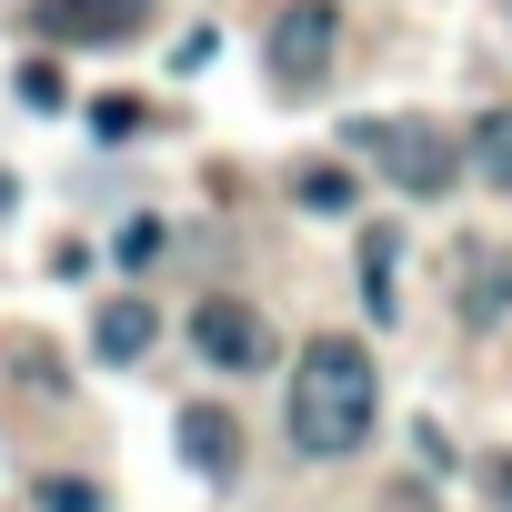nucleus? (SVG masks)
<instances>
[{"mask_svg":"<svg viewBox=\"0 0 512 512\" xmlns=\"http://www.w3.org/2000/svg\"><path fill=\"white\" fill-rule=\"evenodd\" d=\"M0 201H11V181H0Z\"/></svg>","mask_w":512,"mask_h":512,"instance_id":"a211bd4d","label":"nucleus"},{"mask_svg":"<svg viewBox=\"0 0 512 512\" xmlns=\"http://www.w3.org/2000/svg\"><path fill=\"white\" fill-rule=\"evenodd\" d=\"M11 91H21V111H61V101H71V81H61V61H51V51H31Z\"/></svg>","mask_w":512,"mask_h":512,"instance_id":"f8f14e48","label":"nucleus"},{"mask_svg":"<svg viewBox=\"0 0 512 512\" xmlns=\"http://www.w3.org/2000/svg\"><path fill=\"white\" fill-rule=\"evenodd\" d=\"M211 51H221V31H181L171 41V71H211Z\"/></svg>","mask_w":512,"mask_h":512,"instance_id":"4468645a","label":"nucleus"},{"mask_svg":"<svg viewBox=\"0 0 512 512\" xmlns=\"http://www.w3.org/2000/svg\"><path fill=\"white\" fill-rule=\"evenodd\" d=\"M181 452H191L211 482H231V472H241V432H231V412H221V402H191V412H181Z\"/></svg>","mask_w":512,"mask_h":512,"instance_id":"0eeeda50","label":"nucleus"},{"mask_svg":"<svg viewBox=\"0 0 512 512\" xmlns=\"http://www.w3.org/2000/svg\"><path fill=\"white\" fill-rule=\"evenodd\" d=\"M41 502H51V512H101V492H91V482H71V472H61V482H41Z\"/></svg>","mask_w":512,"mask_h":512,"instance_id":"dca6fc26","label":"nucleus"},{"mask_svg":"<svg viewBox=\"0 0 512 512\" xmlns=\"http://www.w3.org/2000/svg\"><path fill=\"white\" fill-rule=\"evenodd\" d=\"M21 31L41 51H121L151 31V0H21Z\"/></svg>","mask_w":512,"mask_h":512,"instance_id":"7ed1b4c3","label":"nucleus"},{"mask_svg":"<svg viewBox=\"0 0 512 512\" xmlns=\"http://www.w3.org/2000/svg\"><path fill=\"white\" fill-rule=\"evenodd\" d=\"M292 191H302V211H322V221H342V211L362 201V181H352V171H332V161H302V171H292Z\"/></svg>","mask_w":512,"mask_h":512,"instance_id":"9b49d317","label":"nucleus"},{"mask_svg":"<svg viewBox=\"0 0 512 512\" xmlns=\"http://www.w3.org/2000/svg\"><path fill=\"white\" fill-rule=\"evenodd\" d=\"M482 482H492V502L512 512V452H492V462H482Z\"/></svg>","mask_w":512,"mask_h":512,"instance_id":"f3484780","label":"nucleus"},{"mask_svg":"<svg viewBox=\"0 0 512 512\" xmlns=\"http://www.w3.org/2000/svg\"><path fill=\"white\" fill-rule=\"evenodd\" d=\"M151 332H161V322H151V302H101L91 352H101V362H141V352H151Z\"/></svg>","mask_w":512,"mask_h":512,"instance_id":"6e6552de","label":"nucleus"},{"mask_svg":"<svg viewBox=\"0 0 512 512\" xmlns=\"http://www.w3.org/2000/svg\"><path fill=\"white\" fill-rule=\"evenodd\" d=\"M372 422H382V372H372V352H362L352 332H312L302 362H292V442H302L312 462H342V452L372 442Z\"/></svg>","mask_w":512,"mask_h":512,"instance_id":"f257e3e1","label":"nucleus"},{"mask_svg":"<svg viewBox=\"0 0 512 512\" xmlns=\"http://www.w3.org/2000/svg\"><path fill=\"white\" fill-rule=\"evenodd\" d=\"M191 342H201V362H221V372H262V362H272V322L251 312V302H231V292L191 302Z\"/></svg>","mask_w":512,"mask_h":512,"instance_id":"39448f33","label":"nucleus"},{"mask_svg":"<svg viewBox=\"0 0 512 512\" xmlns=\"http://www.w3.org/2000/svg\"><path fill=\"white\" fill-rule=\"evenodd\" d=\"M91 131H101V141H131V131H141V101H101Z\"/></svg>","mask_w":512,"mask_h":512,"instance_id":"2eb2a0df","label":"nucleus"},{"mask_svg":"<svg viewBox=\"0 0 512 512\" xmlns=\"http://www.w3.org/2000/svg\"><path fill=\"white\" fill-rule=\"evenodd\" d=\"M332 51H342V11L332 0H292V11L272 21V91L282 101H302V91H322V71H332Z\"/></svg>","mask_w":512,"mask_h":512,"instance_id":"20e7f679","label":"nucleus"},{"mask_svg":"<svg viewBox=\"0 0 512 512\" xmlns=\"http://www.w3.org/2000/svg\"><path fill=\"white\" fill-rule=\"evenodd\" d=\"M502 312H512V251L502 241H462V322L492 332Z\"/></svg>","mask_w":512,"mask_h":512,"instance_id":"423d86ee","label":"nucleus"},{"mask_svg":"<svg viewBox=\"0 0 512 512\" xmlns=\"http://www.w3.org/2000/svg\"><path fill=\"white\" fill-rule=\"evenodd\" d=\"M462 151H472V171H482L492 191H512V101H502V111H482Z\"/></svg>","mask_w":512,"mask_h":512,"instance_id":"9d476101","label":"nucleus"},{"mask_svg":"<svg viewBox=\"0 0 512 512\" xmlns=\"http://www.w3.org/2000/svg\"><path fill=\"white\" fill-rule=\"evenodd\" d=\"M141 262H161V221H131L121 231V272H141Z\"/></svg>","mask_w":512,"mask_h":512,"instance_id":"ddd939ff","label":"nucleus"},{"mask_svg":"<svg viewBox=\"0 0 512 512\" xmlns=\"http://www.w3.org/2000/svg\"><path fill=\"white\" fill-rule=\"evenodd\" d=\"M342 141H352V151H362L392 191H412V201L452 191V181H462V161H472V151H462L442 121H422V111H372V121H352Z\"/></svg>","mask_w":512,"mask_h":512,"instance_id":"f03ea898","label":"nucleus"},{"mask_svg":"<svg viewBox=\"0 0 512 512\" xmlns=\"http://www.w3.org/2000/svg\"><path fill=\"white\" fill-rule=\"evenodd\" d=\"M392 262H402V231L392 221H372L362 231V292H372V322H392L402 302H392Z\"/></svg>","mask_w":512,"mask_h":512,"instance_id":"1a4fd4ad","label":"nucleus"}]
</instances>
